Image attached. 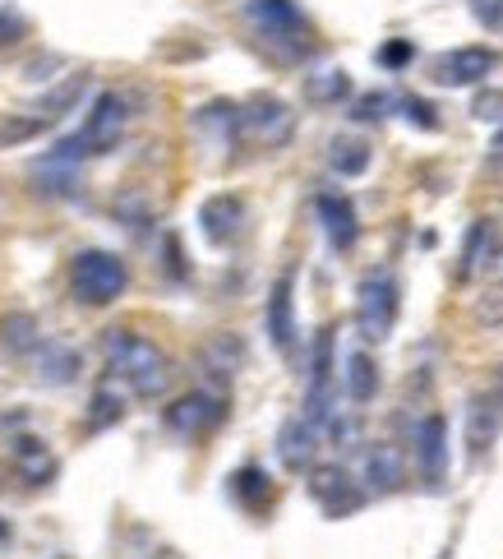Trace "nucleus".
<instances>
[{
    "instance_id": "21",
    "label": "nucleus",
    "mask_w": 503,
    "mask_h": 559,
    "mask_svg": "<svg viewBox=\"0 0 503 559\" xmlns=\"http://www.w3.org/2000/svg\"><path fill=\"white\" fill-rule=\"evenodd\" d=\"M494 250H499V227L490 217H476L471 231H467V246H462V264H457V277H471L476 269L494 264Z\"/></svg>"
},
{
    "instance_id": "1",
    "label": "nucleus",
    "mask_w": 503,
    "mask_h": 559,
    "mask_svg": "<svg viewBox=\"0 0 503 559\" xmlns=\"http://www.w3.org/2000/svg\"><path fill=\"white\" fill-rule=\"evenodd\" d=\"M103 352H107V370L111 379H120L134 397H163L171 384V361L163 356V347L139 337L130 329H107L103 333Z\"/></svg>"
},
{
    "instance_id": "24",
    "label": "nucleus",
    "mask_w": 503,
    "mask_h": 559,
    "mask_svg": "<svg viewBox=\"0 0 503 559\" xmlns=\"http://www.w3.org/2000/svg\"><path fill=\"white\" fill-rule=\"evenodd\" d=\"M231 499L240 509H250V513H259L273 499V481H268V472L264 467H240V472H231Z\"/></svg>"
},
{
    "instance_id": "33",
    "label": "nucleus",
    "mask_w": 503,
    "mask_h": 559,
    "mask_svg": "<svg viewBox=\"0 0 503 559\" xmlns=\"http://www.w3.org/2000/svg\"><path fill=\"white\" fill-rule=\"evenodd\" d=\"M402 111H407V121L420 126V130H439V116L426 97H402Z\"/></svg>"
},
{
    "instance_id": "35",
    "label": "nucleus",
    "mask_w": 503,
    "mask_h": 559,
    "mask_svg": "<svg viewBox=\"0 0 503 559\" xmlns=\"http://www.w3.org/2000/svg\"><path fill=\"white\" fill-rule=\"evenodd\" d=\"M471 5V14H476V24L480 28H503V0H467Z\"/></svg>"
},
{
    "instance_id": "6",
    "label": "nucleus",
    "mask_w": 503,
    "mask_h": 559,
    "mask_svg": "<svg viewBox=\"0 0 503 559\" xmlns=\"http://www.w3.org/2000/svg\"><path fill=\"white\" fill-rule=\"evenodd\" d=\"M337 329H319L314 333V352H310V389H306V416L328 430V421L337 416V370H333V337Z\"/></svg>"
},
{
    "instance_id": "20",
    "label": "nucleus",
    "mask_w": 503,
    "mask_h": 559,
    "mask_svg": "<svg viewBox=\"0 0 503 559\" xmlns=\"http://www.w3.org/2000/svg\"><path fill=\"white\" fill-rule=\"evenodd\" d=\"M84 93H88V74H70L65 84H56L51 93L37 97V103L28 107V116H33L37 126H56L60 116H70L79 107V97H84Z\"/></svg>"
},
{
    "instance_id": "5",
    "label": "nucleus",
    "mask_w": 503,
    "mask_h": 559,
    "mask_svg": "<svg viewBox=\"0 0 503 559\" xmlns=\"http://www.w3.org/2000/svg\"><path fill=\"white\" fill-rule=\"evenodd\" d=\"M397 306H402V296H397V277L388 269H374L360 277V287H356V329L366 343H384V337L393 333L397 324Z\"/></svg>"
},
{
    "instance_id": "29",
    "label": "nucleus",
    "mask_w": 503,
    "mask_h": 559,
    "mask_svg": "<svg viewBox=\"0 0 503 559\" xmlns=\"http://www.w3.org/2000/svg\"><path fill=\"white\" fill-rule=\"evenodd\" d=\"M120 416H125V397L116 393V379H111V384H103V389L93 393V403H88V426L103 430V426H116Z\"/></svg>"
},
{
    "instance_id": "18",
    "label": "nucleus",
    "mask_w": 503,
    "mask_h": 559,
    "mask_svg": "<svg viewBox=\"0 0 503 559\" xmlns=\"http://www.w3.org/2000/svg\"><path fill=\"white\" fill-rule=\"evenodd\" d=\"M194 130L204 134L217 153H231L236 139L245 134V126H240V107H231V103H208V107H199V111H194Z\"/></svg>"
},
{
    "instance_id": "3",
    "label": "nucleus",
    "mask_w": 503,
    "mask_h": 559,
    "mask_svg": "<svg viewBox=\"0 0 503 559\" xmlns=\"http://www.w3.org/2000/svg\"><path fill=\"white\" fill-rule=\"evenodd\" d=\"M240 14H245L259 43L273 47L277 61H300L310 51V19L296 0H245Z\"/></svg>"
},
{
    "instance_id": "11",
    "label": "nucleus",
    "mask_w": 503,
    "mask_h": 559,
    "mask_svg": "<svg viewBox=\"0 0 503 559\" xmlns=\"http://www.w3.org/2000/svg\"><path fill=\"white\" fill-rule=\"evenodd\" d=\"M499 70V51L494 47H457L448 56H439L434 79L444 88H476Z\"/></svg>"
},
{
    "instance_id": "8",
    "label": "nucleus",
    "mask_w": 503,
    "mask_h": 559,
    "mask_svg": "<svg viewBox=\"0 0 503 559\" xmlns=\"http://www.w3.org/2000/svg\"><path fill=\"white\" fill-rule=\"evenodd\" d=\"M240 126H245V139L259 148H282L296 134V111L282 103V97H254V103L240 111Z\"/></svg>"
},
{
    "instance_id": "37",
    "label": "nucleus",
    "mask_w": 503,
    "mask_h": 559,
    "mask_svg": "<svg viewBox=\"0 0 503 559\" xmlns=\"http://www.w3.org/2000/svg\"><path fill=\"white\" fill-rule=\"evenodd\" d=\"M167 269H171V277H185V264H180V250H176V236H167Z\"/></svg>"
},
{
    "instance_id": "15",
    "label": "nucleus",
    "mask_w": 503,
    "mask_h": 559,
    "mask_svg": "<svg viewBox=\"0 0 503 559\" xmlns=\"http://www.w3.org/2000/svg\"><path fill=\"white\" fill-rule=\"evenodd\" d=\"M28 361H33L37 384H47V389H65V384H74L79 370H84V356H79L70 343H56V337H43V347H37Z\"/></svg>"
},
{
    "instance_id": "40",
    "label": "nucleus",
    "mask_w": 503,
    "mask_h": 559,
    "mask_svg": "<svg viewBox=\"0 0 503 559\" xmlns=\"http://www.w3.org/2000/svg\"><path fill=\"white\" fill-rule=\"evenodd\" d=\"M499 403H503V370H499Z\"/></svg>"
},
{
    "instance_id": "4",
    "label": "nucleus",
    "mask_w": 503,
    "mask_h": 559,
    "mask_svg": "<svg viewBox=\"0 0 503 559\" xmlns=\"http://www.w3.org/2000/svg\"><path fill=\"white\" fill-rule=\"evenodd\" d=\"M130 287V269H125V259H120L116 250H79L70 259V292H74V301H84V306H116L120 296H125Z\"/></svg>"
},
{
    "instance_id": "28",
    "label": "nucleus",
    "mask_w": 503,
    "mask_h": 559,
    "mask_svg": "<svg viewBox=\"0 0 503 559\" xmlns=\"http://www.w3.org/2000/svg\"><path fill=\"white\" fill-rule=\"evenodd\" d=\"M14 463L24 467V476H28L33 486H43L47 476H51V453L43 449V439H28V435L14 439Z\"/></svg>"
},
{
    "instance_id": "7",
    "label": "nucleus",
    "mask_w": 503,
    "mask_h": 559,
    "mask_svg": "<svg viewBox=\"0 0 503 559\" xmlns=\"http://www.w3.org/2000/svg\"><path fill=\"white\" fill-rule=\"evenodd\" d=\"M411 453H416L420 481H426L430 490H439V486L448 481V416L444 412H430L426 421L416 426Z\"/></svg>"
},
{
    "instance_id": "30",
    "label": "nucleus",
    "mask_w": 503,
    "mask_h": 559,
    "mask_svg": "<svg viewBox=\"0 0 503 559\" xmlns=\"http://www.w3.org/2000/svg\"><path fill=\"white\" fill-rule=\"evenodd\" d=\"M37 130H43V126H37L28 111H5V116H0V148H19V144H28V139H33Z\"/></svg>"
},
{
    "instance_id": "14",
    "label": "nucleus",
    "mask_w": 503,
    "mask_h": 559,
    "mask_svg": "<svg viewBox=\"0 0 503 559\" xmlns=\"http://www.w3.org/2000/svg\"><path fill=\"white\" fill-rule=\"evenodd\" d=\"M314 213H319V223H324V236H328V246H333L337 254L356 250V241H360V223H356V209H351V199H347V194H333V190L314 194Z\"/></svg>"
},
{
    "instance_id": "34",
    "label": "nucleus",
    "mask_w": 503,
    "mask_h": 559,
    "mask_svg": "<svg viewBox=\"0 0 503 559\" xmlns=\"http://www.w3.org/2000/svg\"><path fill=\"white\" fill-rule=\"evenodd\" d=\"M411 56H416V47L407 43V37H397V43H384V47H379V66H384V70H402V66L411 61Z\"/></svg>"
},
{
    "instance_id": "36",
    "label": "nucleus",
    "mask_w": 503,
    "mask_h": 559,
    "mask_svg": "<svg viewBox=\"0 0 503 559\" xmlns=\"http://www.w3.org/2000/svg\"><path fill=\"white\" fill-rule=\"evenodd\" d=\"M471 116H476V121H503V93H480L476 97V103H471Z\"/></svg>"
},
{
    "instance_id": "17",
    "label": "nucleus",
    "mask_w": 503,
    "mask_h": 559,
    "mask_svg": "<svg viewBox=\"0 0 503 559\" xmlns=\"http://www.w3.org/2000/svg\"><path fill=\"white\" fill-rule=\"evenodd\" d=\"M499 426H503V403H499V393H476L471 407H467V453H471V457H486L490 444L499 439Z\"/></svg>"
},
{
    "instance_id": "26",
    "label": "nucleus",
    "mask_w": 503,
    "mask_h": 559,
    "mask_svg": "<svg viewBox=\"0 0 503 559\" xmlns=\"http://www.w3.org/2000/svg\"><path fill=\"white\" fill-rule=\"evenodd\" d=\"M370 144L366 139H351V134H337L333 144H328V167L337 176H366L370 171Z\"/></svg>"
},
{
    "instance_id": "22",
    "label": "nucleus",
    "mask_w": 503,
    "mask_h": 559,
    "mask_svg": "<svg viewBox=\"0 0 503 559\" xmlns=\"http://www.w3.org/2000/svg\"><path fill=\"white\" fill-rule=\"evenodd\" d=\"M240 361H245V343L231 333H217L213 343L204 347V356H199V366L208 370V379H217V384H231V374L240 370Z\"/></svg>"
},
{
    "instance_id": "27",
    "label": "nucleus",
    "mask_w": 503,
    "mask_h": 559,
    "mask_svg": "<svg viewBox=\"0 0 503 559\" xmlns=\"http://www.w3.org/2000/svg\"><path fill=\"white\" fill-rule=\"evenodd\" d=\"M374 393H379V366L370 361V352H351L347 356V397L351 403H374Z\"/></svg>"
},
{
    "instance_id": "32",
    "label": "nucleus",
    "mask_w": 503,
    "mask_h": 559,
    "mask_svg": "<svg viewBox=\"0 0 503 559\" xmlns=\"http://www.w3.org/2000/svg\"><path fill=\"white\" fill-rule=\"evenodd\" d=\"M388 107H393L388 93H360L351 103V116H356V121H384Z\"/></svg>"
},
{
    "instance_id": "31",
    "label": "nucleus",
    "mask_w": 503,
    "mask_h": 559,
    "mask_svg": "<svg viewBox=\"0 0 503 559\" xmlns=\"http://www.w3.org/2000/svg\"><path fill=\"white\" fill-rule=\"evenodd\" d=\"M24 37H28V19H24V10L0 5V47H14V43H24Z\"/></svg>"
},
{
    "instance_id": "12",
    "label": "nucleus",
    "mask_w": 503,
    "mask_h": 559,
    "mask_svg": "<svg viewBox=\"0 0 503 559\" xmlns=\"http://www.w3.org/2000/svg\"><path fill=\"white\" fill-rule=\"evenodd\" d=\"M296 277L291 273H282L273 292H268V306H264V333H268V343L277 347V356H296Z\"/></svg>"
},
{
    "instance_id": "10",
    "label": "nucleus",
    "mask_w": 503,
    "mask_h": 559,
    "mask_svg": "<svg viewBox=\"0 0 503 559\" xmlns=\"http://www.w3.org/2000/svg\"><path fill=\"white\" fill-rule=\"evenodd\" d=\"M227 421V403L217 393H185V397H176V403L167 407V426L176 435H185V439H199V435H208Z\"/></svg>"
},
{
    "instance_id": "39",
    "label": "nucleus",
    "mask_w": 503,
    "mask_h": 559,
    "mask_svg": "<svg viewBox=\"0 0 503 559\" xmlns=\"http://www.w3.org/2000/svg\"><path fill=\"white\" fill-rule=\"evenodd\" d=\"M0 542H10V523H5V518H0Z\"/></svg>"
},
{
    "instance_id": "38",
    "label": "nucleus",
    "mask_w": 503,
    "mask_h": 559,
    "mask_svg": "<svg viewBox=\"0 0 503 559\" xmlns=\"http://www.w3.org/2000/svg\"><path fill=\"white\" fill-rule=\"evenodd\" d=\"M490 148H494V157H503V130L494 134V144H490Z\"/></svg>"
},
{
    "instance_id": "16",
    "label": "nucleus",
    "mask_w": 503,
    "mask_h": 559,
    "mask_svg": "<svg viewBox=\"0 0 503 559\" xmlns=\"http://www.w3.org/2000/svg\"><path fill=\"white\" fill-rule=\"evenodd\" d=\"M319 453V426L310 416H287L277 430V457L287 472H310Z\"/></svg>"
},
{
    "instance_id": "19",
    "label": "nucleus",
    "mask_w": 503,
    "mask_h": 559,
    "mask_svg": "<svg viewBox=\"0 0 503 559\" xmlns=\"http://www.w3.org/2000/svg\"><path fill=\"white\" fill-rule=\"evenodd\" d=\"M402 481H407L402 449L397 444H370V453H366V486L374 495H393V490H402Z\"/></svg>"
},
{
    "instance_id": "2",
    "label": "nucleus",
    "mask_w": 503,
    "mask_h": 559,
    "mask_svg": "<svg viewBox=\"0 0 503 559\" xmlns=\"http://www.w3.org/2000/svg\"><path fill=\"white\" fill-rule=\"evenodd\" d=\"M125 126H130V103H125V93H97L93 97V107H88V121L84 130H74L70 139H60V144L43 157H51V163H65V167H79V163H88V157H103L111 153L120 139H125Z\"/></svg>"
},
{
    "instance_id": "9",
    "label": "nucleus",
    "mask_w": 503,
    "mask_h": 559,
    "mask_svg": "<svg viewBox=\"0 0 503 559\" xmlns=\"http://www.w3.org/2000/svg\"><path fill=\"white\" fill-rule=\"evenodd\" d=\"M306 486H310V499L328 518H347V513H356L360 504H366V490L351 481L347 467H310V481Z\"/></svg>"
},
{
    "instance_id": "25",
    "label": "nucleus",
    "mask_w": 503,
    "mask_h": 559,
    "mask_svg": "<svg viewBox=\"0 0 503 559\" xmlns=\"http://www.w3.org/2000/svg\"><path fill=\"white\" fill-rule=\"evenodd\" d=\"M351 97V74L347 70H314L306 79V103L314 107H337Z\"/></svg>"
},
{
    "instance_id": "13",
    "label": "nucleus",
    "mask_w": 503,
    "mask_h": 559,
    "mask_svg": "<svg viewBox=\"0 0 503 559\" xmlns=\"http://www.w3.org/2000/svg\"><path fill=\"white\" fill-rule=\"evenodd\" d=\"M240 227H245V204H240L236 194H213L199 204V231H204V241L208 246H231Z\"/></svg>"
},
{
    "instance_id": "23",
    "label": "nucleus",
    "mask_w": 503,
    "mask_h": 559,
    "mask_svg": "<svg viewBox=\"0 0 503 559\" xmlns=\"http://www.w3.org/2000/svg\"><path fill=\"white\" fill-rule=\"evenodd\" d=\"M0 347H5L10 356H33L37 347H43V329H37V319L28 310H14L0 319Z\"/></svg>"
}]
</instances>
